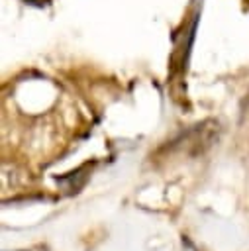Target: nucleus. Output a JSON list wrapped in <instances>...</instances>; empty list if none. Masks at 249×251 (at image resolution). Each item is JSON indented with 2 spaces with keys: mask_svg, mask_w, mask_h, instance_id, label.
<instances>
[{
  "mask_svg": "<svg viewBox=\"0 0 249 251\" xmlns=\"http://www.w3.org/2000/svg\"><path fill=\"white\" fill-rule=\"evenodd\" d=\"M25 2H29V4H39V2H35V0H25Z\"/></svg>",
  "mask_w": 249,
  "mask_h": 251,
  "instance_id": "nucleus-1",
  "label": "nucleus"
}]
</instances>
